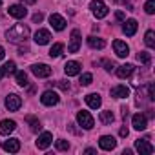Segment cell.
<instances>
[{
  "mask_svg": "<svg viewBox=\"0 0 155 155\" xmlns=\"http://www.w3.org/2000/svg\"><path fill=\"white\" fill-rule=\"evenodd\" d=\"M49 24H51V28H53L55 31H62V29L66 28L64 17H60V15H57V13H53V15L49 17Z\"/></svg>",
  "mask_w": 155,
  "mask_h": 155,
  "instance_id": "obj_14",
  "label": "cell"
},
{
  "mask_svg": "<svg viewBox=\"0 0 155 155\" xmlns=\"http://www.w3.org/2000/svg\"><path fill=\"white\" fill-rule=\"evenodd\" d=\"M91 81H93V75L91 73H82V77H81V86H90Z\"/></svg>",
  "mask_w": 155,
  "mask_h": 155,
  "instance_id": "obj_30",
  "label": "cell"
},
{
  "mask_svg": "<svg viewBox=\"0 0 155 155\" xmlns=\"http://www.w3.org/2000/svg\"><path fill=\"white\" fill-rule=\"evenodd\" d=\"M102 66H104V69L106 71H111V69H115L117 66H115V62H111V60H102Z\"/></svg>",
  "mask_w": 155,
  "mask_h": 155,
  "instance_id": "obj_34",
  "label": "cell"
},
{
  "mask_svg": "<svg viewBox=\"0 0 155 155\" xmlns=\"http://www.w3.org/2000/svg\"><path fill=\"white\" fill-rule=\"evenodd\" d=\"M115 17H117L119 20H124V13H122V11H117V13H115Z\"/></svg>",
  "mask_w": 155,
  "mask_h": 155,
  "instance_id": "obj_39",
  "label": "cell"
},
{
  "mask_svg": "<svg viewBox=\"0 0 155 155\" xmlns=\"http://www.w3.org/2000/svg\"><path fill=\"white\" fill-rule=\"evenodd\" d=\"M137 58H139V62L144 64V66H150V62H151V55H150L148 51H140V53L137 55Z\"/></svg>",
  "mask_w": 155,
  "mask_h": 155,
  "instance_id": "obj_29",
  "label": "cell"
},
{
  "mask_svg": "<svg viewBox=\"0 0 155 155\" xmlns=\"http://www.w3.org/2000/svg\"><path fill=\"white\" fill-rule=\"evenodd\" d=\"M137 28H139L137 20L130 18V20H126V22H124V26H122V31H124V35H128V37H133V35L137 33Z\"/></svg>",
  "mask_w": 155,
  "mask_h": 155,
  "instance_id": "obj_21",
  "label": "cell"
},
{
  "mask_svg": "<svg viewBox=\"0 0 155 155\" xmlns=\"http://www.w3.org/2000/svg\"><path fill=\"white\" fill-rule=\"evenodd\" d=\"M113 2H117V4H126V2H130V0H113Z\"/></svg>",
  "mask_w": 155,
  "mask_h": 155,
  "instance_id": "obj_44",
  "label": "cell"
},
{
  "mask_svg": "<svg viewBox=\"0 0 155 155\" xmlns=\"http://www.w3.org/2000/svg\"><path fill=\"white\" fill-rule=\"evenodd\" d=\"M128 133H130V131H128V128H126V126H124V128H120V131H119V135H120V137H128Z\"/></svg>",
  "mask_w": 155,
  "mask_h": 155,
  "instance_id": "obj_37",
  "label": "cell"
},
{
  "mask_svg": "<svg viewBox=\"0 0 155 155\" xmlns=\"http://www.w3.org/2000/svg\"><path fill=\"white\" fill-rule=\"evenodd\" d=\"M58 101H60L58 93H55V91H51V90L44 91V93H42V97H40V102H42L44 106H57V104H58Z\"/></svg>",
  "mask_w": 155,
  "mask_h": 155,
  "instance_id": "obj_5",
  "label": "cell"
},
{
  "mask_svg": "<svg viewBox=\"0 0 155 155\" xmlns=\"http://www.w3.org/2000/svg\"><path fill=\"white\" fill-rule=\"evenodd\" d=\"M135 150H137L140 155H150V153H153V146L148 142V139H137V140H135Z\"/></svg>",
  "mask_w": 155,
  "mask_h": 155,
  "instance_id": "obj_8",
  "label": "cell"
},
{
  "mask_svg": "<svg viewBox=\"0 0 155 155\" xmlns=\"http://www.w3.org/2000/svg\"><path fill=\"white\" fill-rule=\"evenodd\" d=\"M88 46L90 48H93V49H102L104 46H106V42H104V38H99V37H88Z\"/></svg>",
  "mask_w": 155,
  "mask_h": 155,
  "instance_id": "obj_23",
  "label": "cell"
},
{
  "mask_svg": "<svg viewBox=\"0 0 155 155\" xmlns=\"http://www.w3.org/2000/svg\"><path fill=\"white\" fill-rule=\"evenodd\" d=\"M28 51H29V49H28V46H24V48H18V53H20V55H24V53H28Z\"/></svg>",
  "mask_w": 155,
  "mask_h": 155,
  "instance_id": "obj_40",
  "label": "cell"
},
{
  "mask_svg": "<svg viewBox=\"0 0 155 155\" xmlns=\"http://www.w3.org/2000/svg\"><path fill=\"white\" fill-rule=\"evenodd\" d=\"M113 120H115V115L111 111H108V110L106 111H101V122L102 124H111Z\"/></svg>",
  "mask_w": 155,
  "mask_h": 155,
  "instance_id": "obj_26",
  "label": "cell"
},
{
  "mask_svg": "<svg viewBox=\"0 0 155 155\" xmlns=\"http://www.w3.org/2000/svg\"><path fill=\"white\" fill-rule=\"evenodd\" d=\"M90 9H91V13H93L97 18H104V17L110 13L108 6L102 2V0H93V2L90 4Z\"/></svg>",
  "mask_w": 155,
  "mask_h": 155,
  "instance_id": "obj_2",
  "label": "cell"
},
{
  "mask_svg": "<svg viewBox=\"0 0 155 155\" xmlns=\"http://www.w3.org/2000/svg\"><path fill=\"white\" fill-rule=\"evenodd\" d=\"M99 146H101V150L111 151V150L117 146V140H115V137H111V135H102V137L99 139Z\"/></svg>",
  "mask_w": 155,
  "mask_h": 155,
  "instance_id": "obj_10",
  "label": "cell"
},
{
  "mask_svg": "<svg viewBox=\"0 0 155 155\" xmlns=\"http://www.w3.org/2000/svg\"><path fill=\"white\" fill-rule=\"evenodd\" d=\"M4 57H6V51H4V48H2V46H0V60H2Z\"/></svg>",
  "mask_w": 155,
  "mask_h": 155,
  "instance_id": "obj_42",
  "label": "cell"
},
{
  "mask_svg": "<svg viewBox=\"0 0 155 155\" xmlns=\"http://www.w3.org/2000/svg\"><path fill=\"white\" fill-rule=\"evenodd\" d=\"M131 126L137 130V131H144L148 128V117L142 115V113H135L131 117Z\"/></svg>",
  "mask_w": 155,
  "mask_h": 155,
  "instance_id": "obj_6",
  "label": "cell"
},
{
  "mask_svg": "<svg viewBox=\"0 0 155 155\" xmlns=\"http://www.w3.org/2000/svg\"><path fill=\"white\" fill-rule=\"evenodd\" d=\"M128 95H130V88L124 86V84H119V86L111 88V97H115V99H126Z\"/></svg>",
  "mask_w": 155,
  "mask_h": 155,
  "instance_id": "obj_19",
  "label": "cell"
},
{
  "mask_svg": "<svg viewBox=\"0 0 155 155\" xmlns=\"http://www.w3.org/2000/svg\"><path fill=\"white\" fill-rule=\"evenodd\" d=\"M8 13H9V17H13V18H24V17L28 15V9H26L24 6H20V4H13V6L8 8Z\"/></svg>",
  "mask_w": 155,
  "mask_h": 155,
  "instance_id": "obj_12",
  "label": "cell"
},
{
  "mask_svg": "<svg viewBox=\"0 0 155 155\" xmlns=\"http://www.w3.org/2000/svg\"><path fill=\"white\" fill-rule=\"evenodd\" d=\"M2 150H6L9 153H17L20 150V140L18 139H8L2 142Z\"/></svg>",
  "mask_w": 155,
  "mask_h": 155,
  "instance_id": "obj_18",
  "label": "cell"
},
{
  "mask_svg": "<svg viewBox=\"0 0 155 155\" xmlns=\"http://www.w3.org/2000/svg\"><path fill=\"white\" fill-rule=\"evenodd\" d=\"M86 104H88L90 108L97 110V108H101L102 99H101V95H99V93H90V95H86Z\"/></svg>",
  "mask_w": 155,
  "mask_h": 155,
  "instance_id": "obj_22",
  "label": "cell"
},
{
  "mask_svg": "<svg viewBox=\"0 0 155 155\" xmlns=\"http://www.w3.org/2000/svg\"><path fill=\"white\" fill-rule=\"evenodd\" d=\"M55 144H57V150H60V151H66V150H69V142H68V140H64V139H58Z\"/></svg>",
  "mask_w": 155,
  "mask_h": 155,
  "instance_id": "obj_33",
  "label": "cell"
},
{
  "mask_svg": "<svg viewBox=\"0 0 155 155\" xmlns=\"http://www.w3.org/2000/svg\"><path fill=\"white\" fill-rule=\"evenodd\" d=\"M68 128H69V131H71V133H79V130H77L73 124H68Z\"/></svg>",
  "mask_w": 155,
  "mask_h": 155,
  "instance_id": "obj_38",
  "label": "cell"
},
{
  "mask_svg": "<svg viewBox=\"0 0 155 155\" xmlns=\"http://www.w3.org/2000/svg\"><path fill=\"white\" fill-rule=\"evenodd\" d=\"M81 31L79 29H73L71 31V37H69V46H68V51L69 53H77L81 49Z\"/></svg>",
  "mask_w": 155,
  "mask_h": 155,
  "instance_id": "obj_4",
  "label": "cell"
},
{
  "mask_svg": "<svg viewBox=\"0 0 155 155\" xmlns=\"http://www.w3.org/2000/svg\"><path fill=\"white\" fill-rule=\"evenodd\" d=\"M77 122H79V126H81V128H84V130H91V128L95 126L93 117L90 115V111H84V110L77 113Z\"/></svg>",
  "mask_w": 155,
  "mask_h": 155,
  "instance_id": "obj_3",
  "label": "cell"
},
{
  "mask_svg": "<svg viewBox=\"0 0 155 155\" xmlns=\"http://www.w3.org/2000/svg\"><path fill=\"white\" fill-rule=\"evenodd\" d=\"M81 62H77V60H69V62H66V66H64V73L68 75V77H75V75H79L81 73Z\"/></svg>",
  "mask_w": 155,
  "mask_h": 155,
  "instance_id": "obj_11",
  "label": "cell"
},
{
  "mask_svg": "<svg viewBox=\"0 0 155 155\" xmlns=\"http://www.w3.org/2000/svg\"><path fill=\"white\" fill-rule=\"evenodd\" d=\"M51 140H53V135H51L49 131H44V133H40L38 139H37V148H38V150H46V148H49Z\"/></svg>",
  "mask_w": 155,
  "mask_h": 155,
  "instance_id": "obj_13",
  "label": "cell"
},
{
  "mask_svg": "<svg viewBox=\"0 0 155 155\" xmlns=\"http://www.w3.org/2000/svg\"><path fill=\"white\" fill-rule=\"evenodd\" d=\"M26 122L29 124V128H31V131H33V133H38V131L42 130L40 120H38L37 117H33V115H28V117H26Z\"/></svg>",
  "mask_w": 155,
  "mask_h": 155,
  "instance_id": "obj_24",
  "label": "cell"
},
{
  "mask_svg": "<svg viewBox=\"0 0 155 155\" xmlns=\"http://www.w3.org/2000/svg\"><path fill=\"white\" fill-rule=\"evenodd\" d=\"M28 37H29V28H28L26 24H15L11 29L6 31V38H8L9 42H15V44L24 42Z\"/></svg>",
  "mask_w": 155,
  "mask_h": 155,
  "instance_id": "obj_1",
  "label": "cell"
},
{
  "mask_svg": "<svg viewBox=\"0 0 155 155\" xmlns=\"http://www.w3.org/2000/svg\"><path fill=\"white\" fill-rule=\"evenodd\" d=\"M49 40H51V33L48 29H38L35 33V42L38 46H46V44H49Z\"/></svg>",
  "mask_w": 155,
  "mask_h": 155,
  "instance_id": "obj_15",
  "label": "cell"
},
{
  "mask_svg": "<svg viewBox=\"0 0 155 155\" xmlns=\"http://www.w3.org/2000/svg\"><path fill=\"white\" fill-rule=\"evenodd\" d=\"M15 75H17V84L18 86H28V75H26V71H15Z\"/></svg>",
  "mask_w": 155,
  "mask_h": 155,
  "instance_id": "obj_27",
  "label": "cell"
},
{
  "mask_svg": "<svg viewBox=\"0 0 155 155\" xmlns=\"http://www.w3.org/2000/svg\"><path fill=\"white\" fill-rule=\"evenodd\" d=\"M62 49H64V44H60V42L53 44V46H51V49H49V57H51V58L60 57V55H62Z\"/></svg>",
  "mask_w": 155,
  "mask_h": 155,
  "instance_id": "obj_25",
  "label": "cell"
},
{
  "mask_svg": "<svg viewBox=\"0 0 155 155\" xmlns=\"http://www.w3.org/2000/svg\"><path fill=\"white\" fill-rule=\"evenodd\" d=\"M15 128H17V122H15V120H9V119L0 120V133H2V135H9V133H13Z\"/></svg>",
  "mask_w": 155,
  "mask_h": 155,
  "instance_id": "obj_17",
  "label": "cell"
},
{
  "mask_svg": "<svg viewBox=\"0 0 155 155\" xmlns=\"http://www.w3.org/2000/svg\"><path fill=\"white\" fill-rule=\"evenodd\" d=\"M133 69H135L133 64H122V66L117 68V77L119 79H128V77H131Z\"/></svg>",
  "mask_w": 155,
  "mask_h": 155,
  "instance_id": "obj_20",
  "label": "cell"
},
{
  "mask_svg": "<svg viewBox=\"0 0 155 155\" xmlns=\"http://www.w3.org/2000/svg\"><path fill=\"white\" fill-rule=\"evenodd\" d=\"M144 42H146L148 48H155V33H153L151 29L146 31V35H144Z\"/></svg>",
  "mask_w": 155,
  "mask_h": 155,
  "instance_id": "obj_28",
  "label": "cell"
},
{
  "mask_svg": "<svg viewBox=\"0 0 155 155\" xmlns=\"http://www.w3.org/2000/svg\"><path fill=\"white\" fill-rule=\"evenodd\" d=\"M113 49H115L117 57H120V58H124V57L130 55V48H128V44L122 42V40H115V42H113Z\"/></svg>",
  "mask_w": 155,
  "mask_h": 155,
  "instance_id": "obj_16",
  "label": "cell"
},
{
  "mask_svg": "<svg viewBox=\"0 0 155 155\" xmlns=\"http://www.w3.org/2000/svg\"><path fill=\"white\" fill-rule=\"evenodd\" d=\"M22 2H26V4H35L37 0H22Z\"/></svg>",
  "mask_w": 155,
  "mask_h": 155,
  "instance_id": "obj_45",
  "label": "cell"
},
{
  "mask_svg": "<svg viewBox=\"0 0 155 155\" xmlns=\"http://www.w3.org/2000/svg\"><path fill=\"white\" fill-rule=\"evenodd\" d=\"M42 18H44V15H42V13L33 15V22H42Z\"/></svg>",
  "mask_w": 155,
  "mask_h": 155,
  "instance_id": "obj_36",
  "label": "cell"
},
{
  "mask_svg": "<svg viewBox=\"0 0 155 155\" xmlns=\"http://www.w3.org/2000/svg\"><path fill=\"white\" fill-rule=\"evenodd\" d=\"M0 4H2V0H0Z\"/></svg>",
  "mask_w": 155,
  "mask_h": 155,
  "instance_id": "obj_46",
  "label": "cell"
},
{
  "mask_svg": "<svg viewBox=\"0 0 155 155\" xmlns=\"http://www.w3.org/2000/svg\"><path fill=\"white\" fill-rule=\"evenodd\" d=\"M2 68H4V71H6V73H15V71H17V64H15L13 60L6 62V64H4Z\"/></svg>",
  "mask_w": 155,
  "mask_h": 155,
  "instance_id": "obj_32",
  "label": "cell"
},
{
  "mask_svg": "<svg viewBox=\"0 0 155 155\" xmlns=\"http://www.w3.org/2000/svg\"><path fill=\"white\" fill-rule=\"evenodd\" d=\"M57 86H58L60 90H64V91H69V82H66V81H58Z\"/></svg>",
  "mask_w": 155,
  "mask_h": 155,
  "instance_id": "obj_35",
  "label": "cell"
},
{
  "mask_svg": "<svg viewBox=\"0 0 155 155\" xmlns=\"http://www.w3.org/2000/svg\"><path fill=\"white\" fill-rule=\"evenodd\" d=\"M4 75H6V71H4V68H0V81L4 79Z\"/></svg>",
  "mask_w": 155,
  "mask_h": 155,
  "instance_id": "obj_43",
  "label": "cell"
},
{
  "mask_svg": "<svg viewBox=\"0 0 155 155\" xmlns=\"http://www.w3.org/2000/svg\"><path fill=\"white\" fill-rule=\"evenodd\" d=\"M31 73L35 77H38V79H46V77L51 75V68L48 64H33L31 66Z\"/></svg>",
  "mask_w": 155,
  "mask_h": 155,
  "instance_id": "obj_7",
  "label": "cell"
},
{
  "mask_svg": "<svg viewBox=\"0 0 155 155\" xmlns=\"http://www.w3.org/2000/svg\"><path fill=\"white\" fill-rule=\"evenodd\" d=\"M144 11L148 15H153L155 13V0H148V2L144 4Z\"/></svg>",
  "mask_w": 155,
  "mask_h": 155,
  "instance_id": "obj_31",
  "label": "cell"
},
{
  "mask_svg": "<svg viewBox=\"0 0 155 155\" xmlns=\"http://www.w3.org/2000/svg\"><path fill=\"white\" fill-rule=\"evenodd\" d=\"M86 153H88V155H93V153H97V150H93V148H86Z\"/></svg>",
  "mask_w": 155,
  "mask_h": 155,
  "instance_id": "obj_41",
  "label": "cell"
},
{
  "mask_svg": "<svg viewBox=\"0 0 155 155\" xmlns=\"http://www.w3.org/2000/svg\"><path fill=\"white\" fill-rule=\"evenodd\" d=\"M20 106H22V99H20L18 95L11 93V95L6 97V108H8L9 111H17V110H20Z\"/></svg>",
  "mask_w": 155,
  "mask_h": 155,
  "instance_id": "obj_9",
  "label": "cell"
}]
</instances>
